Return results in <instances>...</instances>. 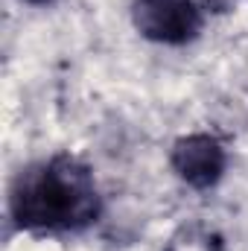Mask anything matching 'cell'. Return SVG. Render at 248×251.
Returning <instances> with one entry per match:
<instances>
[{"label": "cell", "mask_w": 248, "mask_h": 251, "mask_svg": "<svg viewBox=\"0 0 248 251\" xmlns=\"http://www.w3.org/2000/svg\"><path fill=\"white\" fill-rule=\"evenodd\" d=\"M29 3H50V0H29Z\"/></svg>", "instance_id": "4"}, {"label": "cell", "mask_w": 248, "mask_h": 251, "mask_svg": "<svg viewBox=\"0 0 248 251\" xmlns=\"http://www.w3.org/2000/svg\"><path fill=\"white\" fill-rule=\"evenodd\" d=\"M9 210L26 231H79L99 216L94 173L67 152L53 155L18 176Z\"/></svg>", "instance_id": "1"}, {"label": "cell", "mask_w": 248, "mask_h": 251, "mask_svg": "<svg viewBox=\"0 0 248 251\" xmlns=\"http://www.w3.org/2000/svg\"><path fill=\"white\" fill-rule=\"evenodd\" d=\"M170 164H173L175 176L181 181H187L190 187L207 190L222 178L228 158H225V149H222V143L216 137H210V134H187V137H178L173 143Z\"/></svg>", "instance_id": "3"}, {"label": "cell", "mask_w": 248, "mask_h": 251, "mask_svg": "<svg viewBox=\"0 0 248 251\" xmlns=\"http://www.w3.org/2000/svg\"><path fill=\"white\" fill-rule=\"evenodd\" d=\"M137 32L158 44H187L201 29V12L193 0H131Z\"/></svg>", "instance_id": "2"}]
</instances>
